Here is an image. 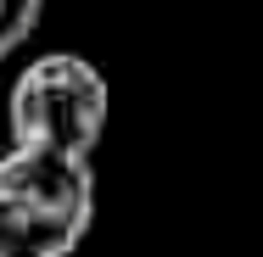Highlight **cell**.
Returning a JSON list of instances; mask_svg holds the SVG:
<instances>
[{"label": "cell", "mask_w": 263, "mask_h": 257, "mask_svg": "<svg viewBox=\"0 0 263 257\" xmlns=\"http://www.w3.org/2000/svg\"><path fill=\"white\" fill-rule=\"evenodd\" d=\"M96 224L90 156L11 146L0 156V257H73Z\"/></svg>", "instance_id": "cell-1"}, {"label": "cell", "mask_w": 263, "mask_h": 257, "mask_svg": "<svg viewBox=\"0 0 263 257\" xmlns=\"http://www.w3.org/2000/svg\"><path fill=\"white\" fill-rule=\"evenodd\" d=\"M106 112H112L106 78L79 51L34 56L6 95L11 146H45V151H67V156H90L101 146Z\"/></svg>", "instance_id": "cell-2"}, {"label": "cell", "mask_w": 263, "mask_h": 257, "mask_svg": "<svg viewBox=\"0 0 263 257\" xmlns=\"http://www.w3.org/2000/svg\"><path fill=\"white\" fill-rule=\"evenodd\" d=\"M40 11L45 0H0V62L28 45V34L40 28Z\"/></svg>", "instance_id": "cell-3"}]
</instances>
